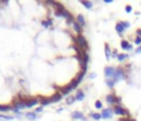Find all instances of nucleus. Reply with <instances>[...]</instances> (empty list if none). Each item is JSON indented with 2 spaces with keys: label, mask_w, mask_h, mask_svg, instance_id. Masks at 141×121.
<instances>
[{
  "label": "nucleus",
  "mask_w": 141,
  "mask_h": 121,
  "mask_svg": "<svg viewBox=\"0 0 141 121\" xmlns=\"http://www.w3.org/2000/svg\"><path fill=\"white\" fill-rule=\"evenodd\" d=\"M75 41H76V44L78 45L79 48H88V43H87L86 39H85V36L83 35V34H78V35L76 36V39H75Z\"/></svg>",
  "instance_id": "1"
},
{
  "label": "nucleus",
  "mask_w": 141,
  "mask_h": 121,
  "mask_svg": "<svg viewBox=\"0 0 141 121\" xmlns=\"http://www.w3.org/2000/svg\"><path fill=\"white\" fill-rule=\"evenodd\" d=\"M23 108H26V100H18V101H15L12 110L19 111L20 109H23Z\"/></svg>",
  "instance_id": "2"
},
{
  "label": "nucleus",
  "mask_w": 141,
  "mask_h": 121,
  "mask_svg": "<svg viewBox=\"0 0 141 121\" xmlns=\"http://www.w3.org/2000/svg\"><path fill=\"white\" fill-rule=\"evenodd\" d=\"M114 112H115L117 116H126V114H128V116H129V112L127 111L124 107H121L120 105H117V106H115V107H114Z\"/></svg>",
  "instance_id": "3"
},
{
  "label": "nucleus",
  "mask_w": 141,
  "mask_h": 121,
  "mask_svg": "<svg viewBox=\"0 0 141 121\" xmlns=\"http://www.w3.org/2000/svg\"><path fill=\"white\" fill-rule=\"evenodd\" d=\"M116 75V69L111 66H107L105 68V76L107 78H114Z\"/></svg>",
  "instance_id": "4"
},
{
  "label": "nucleus",
  "mask_w": 141,
  "mask_h": 121,
  "mask_svg": "<svg viewBox=\"0 0 141 121\" xmlns=\"http://www.w3.org/2000/svg\"><path fill=\"white\" fill-rule=\"evenodd\" d=\"M112 112L114 110L111 108H107V109H104L103 112H101V119H110L112 117Z\"/></svg>",
  "instance_id": "5"
},
{
  "label": "nucleus",
  "mask_w": 141,
  "mask_h": 121,
  "mask_svg": "<svg viewBox=\"0 0 141 121\" xmlns=\"http://www.w3.org/2000/svg\"><path fill=\"white\" fill-rule=\"evenodd\" d=\"M60 90H61V94H62V95H68L71 91L74 90V88H73V86L71 85V84H68V85L65 86V87L60 88Z\"/></svg>",
  "instance_id": "6"
},
{
  "label": "nucleus",
  "mask_w": 141,
  "mask_h": 121,
  "mask_svg": "<svg viewBox=\"0 0 141 121\" xmlns=\"http://www.w3.org/2000/svg\"><path fill=\"white\" fill-rule=\"evenodd\" d=\"M124 69H122V68H117V69H116V75H115V77H114V79H115L116 83H117L119 79L124 78Z\"/></svg>",
  "instance_id": "7"
},
{
  "label": "nucleus",
  "mask_w": 141,
  "mask_h": 121,
  "mask_svg": "<svg viewBox=\"0 0 141 121\" xmlns=\"http://www.w3.org/2000/svg\"><path fill=\"white\" fill-rule=\"evenodd\" d=\"M63 18H65V19L67 20V22H68V23H72V22L74 21V18H73V16L69 13L68 10H66V9L63 11Z\"/></svg>",
  "instance_id": "8"
},
{
  "label": "nucleus",
  "mask_w": 141,
  "mask_h": 121,
  "mask_svg": "<svg viewBox=\"0 0 141 121\" xmlns=\"http://www.w3.org/2000/svg\"><path fill=\"white\" fill-rule=\"evenodd\" d=\"M62 94L61 93H55L54 95L52 96V97H50V100L51 102H56V101H60L61 99H62Z\"/></svg>",
  "instance_id": "9"
},
{
  "label": "nucleus",
  "mask_w": 141,
  "mask_h": 121,
  "mask_svg": "<svg viewBox=\"0 0 141 121\" xmlns=\"http://www.w3.org/2000/svg\"><path fill=\"white\" fill-rule=\"evenodd\" d=\"M83 29L81 25H79L77 22H73V30H74L75 32H76L77 34H82V32H83Z\"/></svg>",
  "instance_id": "10"
},
{
  "label": "nucleus",
  "mask_w": 141,
  "mask_h": 121,
  "mask_svg": "<svg viewBox=\"0 0 141 121\" xmlns=\"http://www.w3.org/2000/svg\"><path fill=\"white\" fill-rule=\"evenodd\" d=\"M76 22L81 26H85V24H86V22H85V18H84L83 14H78V16H77V17H76Z\"/></svg>",
  "instance_id": "11"
},
{
  "label": "nucleus",
  "mask_w": 141,
  "mask_h": 121,
  "mask_svg": "<svg viewBox=\"0 0 141 121\" xmlns=\"http://www.w3.org/2000/svg\"><path fill=\"white\" fill-rule=\"evenodd\" d=\"M39 100L36 99V98H31V99L26 100V108H31L33 107V106H35L36 104H38Z\"/></svg>",
  "instance_id": "12"
},
{
  "label": "nucleus",
  "mask_w": 141,
  "mask_h": 121,
  "mask_svg": "<svg viewBox=\"0 0 141 121\" xmlns=\"http://www.w3.org/2000/svg\"><path fill=\"white\" fill-rule=\"evenodd\" d=\"M72 118L74 119H81V120H84V114L82 113V112H79V111H75V112H73L72 113Z\"/></svg>",
  "instance_id": "13"
},
{
  "label": "nucleus",
  "mask_w": 141,
  "mask_h": 121,
  "mask_svg": "<svg viewBox=\"0 0 141 121\" xmlns=\"http://www.w3.org/2000/svg\"><path fill=\"white\" fill-rule=\"evenodd\" d=\"M106 100H107V102L109 105H115L116 104V97L114 95H107Z\"/></svg>",
  "instance_id": "14"
},
{
  "label": "nucleus",
  "mask_w": 141,
  "mask_h": 121,
  "mask_svg": "<svg viewBox=\"0 0 141 121\" xmlns=\"http://www.w3.org/2000/svg\"><path fill=\"white\" fill-rule=\"evenodd\" d=\"M75 98H76V100H79V101H81V100H83L84 98H85V94H84L83 90H77Z\"/></svg>",
  "instance_id": "15"
},
{
  "label": "nucleus",
  "mask_w": 141,
  "mask_h": 121,
  "mask_svg": "<svg viewBox=\"0 0 141 121\" xmlns=\"http://www.w3.org/2000/svg\"><path fill=\"white\" fill-rule=\"evenodd\" d=\"M51 102L50 98H46V97H40V104L41 106H46Z\"/></svg>",
  "instance_id": "16"
},
{
  "label": "nucleus",
  "mask_w": 141,
  "mask_h": 121,
  "mask_svg": "<svg viewBox=\"0 0 141 121\" xmlns=\"http://www.w3.org/2000/svg\"><path fill=\"white\" fill-rule=\"evenodd\" d=\"M124 30H126V29H124V26H122V24L120 23V22H118V23L116 24V31H117L119 34H121L122 32L124 31Z\"/></svg>",
  "instance_id": "17"
},
{
  "label": "nucleus",
  "mask_w": 141,
  "mask_h": 121,
  "mask_svg": "<svg viewBox=\"0 0 141 121\" xmlns=\"http://www.w3.org/2000/svg\"><path fill=\"white\" fill-rule=\"evenodd\" d=\"M106 84H107L108 87L112 88L114 86H115L116 81H115V79H114V78H107V79H106Z\"/></svg>",
  "instance_id": "18"
},
{
  "label": "nucleus",
  "mask_w": 141,
  "mask_h": 121,
  "mask_svg": "<svg viewBox=\"0 0 141 121\" xmlns=\"http://www.w3.org/2000/svg\"><path fill=\"white\" fill-rule=\"evenodd\" d=\"M105 53H106V58H107V61H109L110 58V54H111V52H110L109 50V45L106 43L105 44Z\"/></svg>",
  "instance_id": "19"
},
{
  "label": "nucleus",
  "mask_w": 141,
  "mask_h": 121,
  "mask_svg": "<svg viewBox=\"0 0 141 121\" xmlns=\"http://www.w3.org/2000/svg\"><path fill=\"white\" fill-rule=\"evenodd\" d=\"M13 118H15L13 116H3V114H0V120H3V121L13 120Z\"/></svg>",
  "instance_id": "20"
},
{
  "label": "nucleus",
  "mask_w": 141,
  "mask_h": 121,
  "mask_svg": "<svg viewBox=\"0 0 141 121\" xmlns=\"http://www.w3.org/2000/svg\"><path fill=\"white\" fill-rule=\"evenodd\" d=\"M9 110H12V108L10 106H5V105H0V111L6 112V111H9Z\"/></svg>",
  "instance_id": "21"
},
{
  "label": "nucleus",
  "mask_w": 141,
  "mask_h": 121,
  "mask_svg": "<svg viewBox=\"0 0 141 121\" xmlns=\"http://www.w3.org/2000/svg\"><path fill=\"white\" fill-rule=\"evenodd\" d=\"M129 45H130V43L128 42V41H126V40H122L121 41V48H124V50H128Z\"/></svg>",
  "instance_id": "22"
},
{
  "label": "nucleus",
  "mask_w": 141,
  "mask_h": 121,
  "mask_svg": "<svg viewBox=\"0 0 141 121\" xmlns=\"http://www.w3.org/2000/svg\"><path fill=\"white\" fill-rule=\"evenodd\" d=\"M25 116H26V118L29 119V120H35V119H36V116H35L34 112H28Z\"/></svg>",
  "instance_id": "23"
},
{
  "label": "nucleus",
  "mask_w": 141,
  "mask_h": 121,
  "mask_svg": "<svg viewBox=\"0 0 141 121\" xmlns=\"http://www.w3.org/2000/svg\"><path fill=\"white\" fill-rule=\"evenodd\" d=\"M81 3L84 6V7H86L87 9H91V8L93 7V3H91V1H81Z\"/></svg>",
  "instance_id": "24"
},
{
  "label": "nucleus",
  "mask_w": 141,
  "mask_h": 121,
  "mask_svg": "<svg viewBox=\"0 0 141 121\" xmlns=\"http://www.w3.org/2000/svg\"><path fill=\"white\" fill-rule=\"evenodd\" d=\"M91 117L93 119H95V120H100V119H101V114L100 113H96V112L91 113Z\"/></svg>",
  "instance_id": "25"
},
{
  "label": "nucleus",
  "mask_w": 141,
  "mask_h": 121,
  "mask_svg": "<svg viewBox=\"0 0 141 121\" xmlns=\"http://www.w3.org/2000/svg\"><path fill=\"white\" fill-rule=\"evenodd\" d=\"M76 100V98L74 97V96H68V97L66 98V104H68V105H71V104H73V102Z\"/></svg>",
  "instance_id": "26"
},
{
  "label": "nucleus",
  "mask_w": 141,
  "mask_h": 121,
  "mask_svg": "<svg viewBox=\"0 0 141 121\" xmlns=\"http://www.w3.org/2000/svg\"><path fill=\"white\" fill-rule=\"evenodd\" d=\"M129 56V55L128 54H118V61H120V62H122V61H124V59H126L127 57Z\"/></svg>",
  "instance_id": "27"
},
{
  "label": "nucleus",
  "mask_w": 141,
  "mask_h": 121,
  "mask_svg": "<svg viewBox=\"0 0 141 121\" xmlns=\"http://www.w3.org/2000/svg\"><path fill=\"white\" fill-rule=\"evenodd\" d=\"M95 107L97 108V109H101V108H103V102H101L100 100H96Z\"/></svg>",
  "instance_id": "28"
},
{
  "label": "nucleus",
  "mask_w": 141,
  "mask_h": 121,
  "mask_svg": "<svg viewBox=\"0 0 141 121\" xmlns=\"http://www.w3.org/2000/svg\"><path fill=\"white\" fill-rule=\"evenodd\" d=\"M120 23L122 24V26H124V29H128V28H129V26H130V23H129V22H128V21H121V22H120Z\"/></svg>",
  "instance_id": "29"
},
{
  "label": "nucleus",
  "mask_w": 141,
  "mask_h": 121,
  "mask_svg": "<svg viewBox=\"0 0 141 121\" xmlns=\"http://www.w3.org/2000/svg\"><path fill=\"white\" fill-rule=\"evenodd\" d=\"M134 43H136L137 45L141 44V38H139V36H137V38L134 39Z\"/></svg>",
  "instance_id": "30"
},
{
  "label": "nucleus",
  "mask_w": 141,
  "mask_h": 121,
  "mask_svg": "<svg viewBox=\"0 0 141 121\" xmlns=\"http://www.w3.org/2000/svg\"><path fill=\"white\" fill-rule=\"evenodd\" d=\"M132 11V7L131 6H126V12H128V13H130V12Z\"/></svg>",
  "instance_id": "31"
},
{
  "label": "nucleus",
  "mask_w": 141,
  "mask_h": 121,
  "mask_svg": "<svg viewBox=\"0 0 141 121\" xmlns=\"http://www.w3.org/2000/svg\"><path fill=\"white\" fill-rule=\"evenodd\" d=\"M42 25L44 26V28H49V23H48V21H42Z\"/></svg>",
  "instance_id": "32"
},
{
  "label": "nucleus",
  "mask_w": 141,
  "mask_h": 121,
  "mask_svg": "<svg viewBox=\"0 0 141 121\" xmlns=\"http://www.w3.org/2000/svg\"><path fill=\"white\" fill-rule=\"evenodd\" d=\"M136 33H137V35L139 36V38H141V29H138L136 31Z\"/></svg>",
  "instance_id": "33"
},
{
  "label": "nucleus",
  "mask_w": 141,
  "mask_h": 121,
  "mask_svg": "<svg viewBox=\"0 0 141 121\" xmlns=\"http://www.w3.org/2000/svg\"><path fill=\"white\" fill-rule=\"evenodd\" d=\"M120 102H121V98H120V97H116V104L119 105Z\"/></svg>",
  "instance_id": "34"
},
{
  "label": "nucleus",
  "mask_w": 141,
  "mask_h": 121,
  "mask_svg": "<svg viewBox=\"0 0 141 121\" xmlns=\"http://www.w3.org/2000/svg\"><path fill=\"white\" fill-rule=\"evenodd\" d=\"M43 110V107H39V108H36V110H35V112H41Z\"/></svg>",
  "instance_id": "35"
},
{
  "label": "nucleus",
  "mask_w": 141,
  "mask_h": 121,
  "mask_svg": "<svg viewBox=\"0 0 141 121\" xmlns=\"http://www.w3.org/2000/svg\"><path fill=\"white\" fill-rule=\"evenodd\" d=\"M48 23H49V25H52V24H53V20L52 19H48Z\"/></svg>",
  "instance_id": "36"
},
{
  "label": "nucleus",
  "mask_w": 141,
  "mask_h": 121,
  "mask_svg": "<svg viewBox=\"0 0 141 121\" xmlns=\"http://www.w3.org/2000/svg\"><path fill=\"white\" fill-rule=\"evenodd\" d=\"M136 53H141V45H140V46H139V48L136 50Z\"/></svg>",
  "instance_id": "37"
},
{
  "label": "nucleus",
  "mask_w": 141,
  "mask_h": 121,
  "mask_svg": "<svg viewBox=\"0 0 141 121\" xmlns=\"http://www.w3.org/2000/svg\"><path fill=\"white\" fill-rule=\"evenodd\" d=\"M105 2H106V3H111V2H112V0H105Z\"/></svg>",
  "instance_id": "38"
},
{
  "label": "nucleus",
  "mask_w": 141,
  "mask_h": 121,
  "mask_svg": "<svg viewBox=\"0 0 141 121\" xmlns=\"http://www.w3.org/2000/svg\"><path fill=\"white\" fill-rule=\"evenodd\" d=\"M131 50H132V45L130 44V45H129V48H128V50H127V51H131Z\"/></svg>",
  "instance_id": "39"
},
{
  "label": "nucleus",
  "mask_w": 141,
  "mask_h": 121,
  "mask_svg": "<svg viewBox=\"0 0 141 121\" xmlns=\"http://www.w3.org/2000/svg\"><path fill=\"white\" fill-rule=\"evenodd\" d=\"M94 77H96V74H91V78H94Z\"/></svg>",
  "instance_id": "40"
}]
</instances>
